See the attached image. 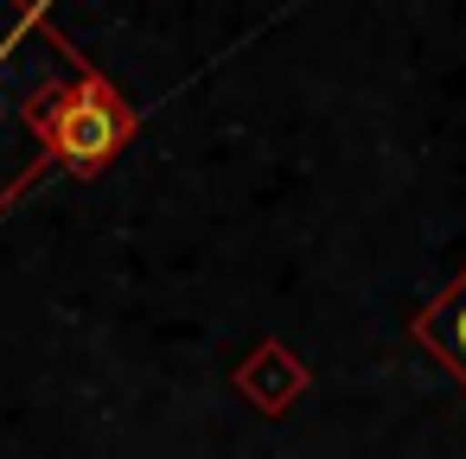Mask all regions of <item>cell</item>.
I'll use <instances>...</instances> for the list:
<instances>
[{
	"label": "cell",
	"mask_w": 466,
	"mask_h": 459,
	"mask_svg": "<svg viewBox=\"0 0 466 459\" xmlns=\"http://www.w3.org/2000/svg\"><path fill=\"white\" fill-rule=\"evenodd\" d=\"M84 65L33 0H0V211L52 160V115Z\"/></svg>",
	"instance_id": "obj_1"
},
{
	"label": "cell",
	"mask_w": 466,
	"mask_h": 459,
	"mask_svg": "<svg viewBox=\"0 0 466 459\" xmlns=\"http://www.w3.org/2000/svg\"><path fill=\"white\" fill-rule=\"evenodd\" d=\"M135 128H141L135 103H128L96 65H84V71L71 77V90L58 96V115H52V160H65L77 179H96V173L135 141Z\"/></svg>",
	"instance_id": "obj_2"
},
{
	"label": "cell",
	"mask_w": 466,
	"mask_h": 459,
	"mask_svg": "<svg viewBox=\"0 0 466 459\" xmlns=\"http://www.w3.org/2000/svg\"><path fill=\"white\" fill-rule=\"evenodd\" d=\"M230 389H237L256 414H288V408L307 395V364H300L281 338H262V344L230 370Z\"/></svg>",
	"instance_id": "obj_3"
},
{
	"label": "cell",
	"mask_w": 466,
	"mask_h": 459,
	"mask_svg": "<svg viewBox=\"0 0 466 459\" xmlns=\"http://www.w3.org/2000/svg\"><path fill=\"white\" fill-rule=\"evenodd\" d=\"M409 338L466 389V268H460V281H447V287L409 319Z\"/></svg>",
	"instance_id": "obj_4"
}]
</instances>
